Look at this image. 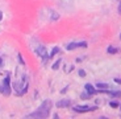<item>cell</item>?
<instances>
[{"label":"cell","instance_id":"obj_1","mask_svg":"<svg viewBox=\"0 0 121 119\" xmlns=\"http://www.w3.org/2000/svg\"><path fill=\"white\" fill-rule=\"evenodd\" d=\"M52 106H53L52 101L46 99V101L43 102V103L41 105L36 111H33L32 114L26 115L25 118H48L49 114H50V110H52Z\"/></svg>","mask_w":121,"mask_h":119},{"label":"cell","instance_id":"obj_2","mask_svg":"<svg viewBox=\"0 0 121 119\" xmlns=\"http://www.w3.org/2000/svg\"><path fill=\"white\" fill-rule=\"evenodd\" d=\"M24 83H28V79L26 77L24 76V74H17V78H16L15 81V85H13V89H15L16 91V95H24L25 93L28 91V86L29 85H25Z\"/></svg>","mask_w":121,"mask_h":119},{"label":"cell","instance_id":"obj_3","mask_svg":"<svg viewBox=\"0 0 121 119\" xmlns=\"http://www.w3.org/2000/svg\"><path fill=\"white\" fill-rule=\"evenodd\" d=\"M32 48H33V52L36 53L37 56H39V57H41V60H42L43 64H46V62H48V60L50 57H49L48 50H46L45 46H43L42 44H39L38 41H36V40H34V45L32 44Z\"/></svg>","mask_w":121,"mask_h":119},{"label":"cell","instance_id":"obj_4","mask_svg":"<svg viewBox=\"0 0 121 119\" xmlns=\"http://www.w3.org/2000/svg\"><path fill=\"white\" fill-rule=\"evenodd\" d=\"M0 93L4 95H9L12 93V89H11V77L9 76H7L1 81V83H0Z\"/></svg>","mask_w":121,"mask_h":119},{"label":"cell","instance_id":"obj_5","mask_svg":"<svg viewBox=\"0 0 121 119\" xmlns=\"http://www.w3.org/2000/svg\"><path fill=\"white\" fill-rule=\"evenodd\" d=\"M73 110L75 111V113H87V111L97 110V106H74Z\"/></svg>","mask_w":121,"mask_h":119},{"label":"cell","instance_id":"obj_6","mask_svg":"<svg viewBox=\"0 0 121 119\" xmlns=\"http://www.w3.org/2000/svg\"><path fill=\"white\" fill-rule=\"evenodd\" d=\"M76 48H87V43L86 41H80V43H70L67 45V50H74Z\"/></svg>","mask_w":121,"mask_h":119},{"label":"cell","instance_id":"obj_7","mask_svg":"<svg viewBox=\"0 0 121 119\" xmlns=\"http://www.w3.org/2000/svg\"><path fill=\"white\" fill-rule=\"evenodd\" d=\"M55 106L59 107V109H63V107H70L71 106V99H60L55 103Z\"/></svg>","mask_w":121,"mask_h":119},{"label":"cell","instance_id":"obj_8","mask_svg":"<svg viewBox=\"0 0 121 119\" xmlns=\"http://www.w3.org/2000/svg\"><path fill=\"white\" fill-rule=\"evenodd\" d=\"M84 89H86V91H87L88 94H91V95L97 94V93H96V87H95V86H92L91 83H86V85H84Z\"/></svg>","mask_w":121,"mask_h":119},{"label":"cell","instance_id":"obj_9","mask_svg":"<svg viewBox=\"0 0 121 119\" xmlns=\"http://www.w3.org/2000/svg\"><path fill=\"white\" fill-rule=\"evenodd\" d=\"M96 89L97 90H108L109 85L108 83H104V82H97L96 83Z\"/></svg>","mask_w":121,"mask_h":119},{"label":"cell","instance_id":"obj_10","mask_svg":"<svg viewBox=\"0 0 121 119\" xmlns=\"http://www.w3.org/2000/svg\"><path fill=\"white\" fill-rule=\"evenodd\" d=\"M105 94H109V95H112V97H116V98H120L121 97V91L120 90H107L105 91Z\"/></svg>","mask_w":121,"mask_h":119},{"label":"cell","instance_id":"obj_11","mask_svg":"<svg viewBox=\"0 0 121 119\" xmlns=\"http://www.w3.org/2000/svg\"><path fill=\"white\" fill-rule=\"evenodd\" d=\"M107 52H108L109 54H115V53H118V52H120V49H118V48H115V46H108V48H107Z\"/></svg>","mask_w":121,"mask_h":119},{"label":"cell","instance_id":"obj_12","mask_svg":"<svg viewBox=\"0 0 121 119\" xmlns=\"http://www.w3.org/2000/svg\"><path fill=\"white\" fill-rule=\"evenodd\" d=\"M59 52H60V48H59V46H54V48L52 49V53L49 54V57H50V58L54 57V56H55V54H58Z\"/></svg>","mask_w":121,"mask_h":119},{"label":"cell","instance_id":"obj_13","mask_svg":"<svg viewBox=\"0 0 121 119\" xmlns=\"http://www.w3.org/2000/svg\"><path fill=\"white\" fill-rule=\"evenodd\" d=\"M91 97H92V95L88 94L87 91H86V93H82V94H80V99H83V101H86V99H90Z\"/></svg>","mask_w":121,"mask_h":119},{"label":"cell","instance_id":"obj_14","mask_svg":"<svg viewBox=\"0 0 121 119\" xmlns=\"http://www.w3.org/2000/svg\"><path fill=\"white\" fill-rule=\"evenodd\" d=\"M60 62H62V60H58V61H55L54 64H53V70H57L58 67H59V65H60Z\"/></svg>","mask_w":121,"mask_h":119},{"label":"cell","instance_id":"obj_15","mask_svg":"<svg viewBox=\"0 0 121 119\" xmlns=\"http://www.w3.org/2000/svg\"><path fill=\"white\" fill-rule=\"evenodd\" d=\"M109 106L113 107V109H117V107L120 106V103H118L117 101H111V102H109Z\"/></svg>","mask_w":121,"mask_h":119},{"label":"cell","instance_id":"obj_16","mask_svg":"<svg viewBox=\"0 0 121 119\" xmlns=\"http://www.w3.org/2000/svg\"><path fill=\"white\" fill-rule=\"evenodd\" d=\"M17 58H18V61H20V64H21V65H25V61H24V58H22L21 54H17Z\"/></svg>","mask_w":121,"mask_h":119},{"label":"cell","instance_id":"obj_17","mask_svg":"<svg viewBox=\"0 0 121 119\" xmlns=\"http://www.w3.org/2000/svg\"><path fill=\"white\" fill-rule=\"evenodd\" d=\"M78 73H79V76H80V77H86V71L83 70V69H80V70H78Z\"/></svg>","mask_w":121,"mask_h":119},{"label":"cell","instance_id":"obj_18","mask_svg":"<svg viewBox=\"0 0 121 119\" xmlns=\"http://www.w3.org/2000/svg\"><path fill=\"white\" fill-rule=\"evenodd\" d=\"M117 11H118V15H121V1L118 3V7H117Z\"/></svg>","mask_w":121,"mask_h":119},{"label":"cell","instance_id":"obj_19","mask_svg":"<svg viewBox=\"0 0 121 119\" xmlns=\"http://www.w3.org/2000/svg\"><path fill=\"white\" fill-rule=\"evenodd\" d=\"M115 82L117 83V85H121V78H115Z\"/></svg>","mask_w":121,"mask_h":119},{"label":"cell","instance_id":"obj_20","mask_svg":"<svg viewBox=\"0 0 121 119\" xmlns=\"http://www.w3.org/2000/svg\"><path fill=\"white\" fill-rule=\"evenodd\" d=\"M3 65H4V60H3L1 57H0V67L3 66Z\"/></svg>","mask_w":121,"mask_h":119},{"label":"cell","instance_id":"obj_21","mask_svg":"<svg viewBox=\"0 0 121 119\" xmlns=\"http://www.w3.org/2000/svg\"><path fill=\"white\" fill-rule=\"evenodd\" d=\"M1 19H3V12L0 11V21H1Z\"/></svg>","mask_w":121,"mask_h":119},{"label":"cell","instance_id":"obj_22","mask_svg":"<svg viewBox=\"0 0 121 119\" xmlns=\"http://www.w3.org/2000/svg\"><path fill=\"white\" fill-rule=\"evenodd\" d=\"M120 111H121V103H120Z\"/></svg>","mask_w":121,"mask_h":119},{"label":"cell","instance_id":"obj_23","mask_svg":"<svg viewBox=\"0 0 121 119\" xmlns=\"http://www.w3.org/2000/svg\"><path fill=\"white\" fill-rule=\"evenodd\" d=\"M120 38H121V34H120Z\"/></svg>","mask_w":121,"mask_h":119}]
</instances>
